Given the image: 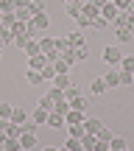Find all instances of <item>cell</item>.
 <instances>
[{"instance_id": "1", "label": "cell", "mask_w": 134, "mask_h": 151, "mask_svg": "<svg viewBox=\"0 0 134 151\" xmlns=\"http://www.w3.org/2000/svg\"><path fill=\"white\" fill-rule=\"evenodd\" d=\"M39 50H42V53L48 56V62H50V65H53V62L59 59V50H56V39H50V37L39 39Z\"/></svg>"}, {"instance_id": "2", "label": "cell", "mask_w": 134, "mask_h": 151, "mask_svg": "<svg viewBox=\"0 0 134 151\" xmlns=\"http://www.w3.org/2000/svg\"><path fill=\"white\" fill-rule=\"evenodd\" d=\"M103 62H106V65H120V62H123V53H120V48H115V45H106V48H103Z\"/></svg>"}, {"instance_id": "3", "label": "cell", "mask_w": 134, "mask_h": 151, "mask_svg": "<svg viewBox=\"0 0 134 151\" xmlns=\"http://www.w3.org/2000/svg\"><path fill=\"white\" fill-rule=\"evenodd\" d=\"M118 14H120V9H118V6L112 3V0H106V3L101 6V17H103V20H109V22H112V20H115Z\"/></svg>"}, {"instance_id": "4", "label": "cell", "mask_w": 134, "mask_h": 151, "mask_svg": "<svg viewBox=\"0 0 134 151\" xmlns=\"http://www.w3.org/2000/svg\"><path fill=\"white\" fill-rule=\"evenodd\" d=\"M81 14L87 17V20H95V17H101V6H95L90 0V3H81Z\"/></svg>"}, {"instance_id": "5", "label": "cell", "mask_w": 134, "mask_h": 151, "mask_svg": "<svg viewBox=\"0 0 134 151\" xmlns=\"http://www.w3.org/2000/svg\"><path fill=\"white\" fill-rule=\"evenodd\" d=\"M45 65H48V56H45V53H37V56L28 59V70H39V73H42Z\"/></svg>"}, {"instance_id": "6", "label": "cell", "mask_w": 134, "mask_h": 151, "mask_svg": "<svg viewBox=\"0 0 134 151\" xmlns=\"http://www.w3.org/2000/svg\"><path fill=\"white\" fill-rule=\"evenodd\" d=\"M81 126H84V132H87V134H98L103 123H101L98 118H84V123H81Z\"/></svg>"}, {"instance_id": "7", "label": "cell", "mask_w": 134, "mask_h": 151, "mask_svg": "<svg viewBox=\"0 0 134 151\" xmlns=\"http://www.w3.org/2000/svg\"><path fill=\"white\" fill-rule=\"evenodd\" d=\"M106 90H109V87H106V81H103V78H92V84H90V92H92L95 98H101Z\"/></svg>"}, {"instance_id": "8", "label": "cell", "mask_w": 134, "mask_h": 151, "mask_svg": "<svg viewBox=\"0 0 134 151\" xmlns=\"http://www.w3.org/2000/svg\"><path fill=\"white\" fill-rule=\"evenodd\" d=\"M20 146H22V151H31L34 146H37V134H31V132H22V134H20Z\"/></svg>"}, {"instance_id": "9", "label": "cell", "mask_w": 134, "mask_h": 151, "mask_svg": "<svg viewBox=\"0 0 134 151\" xmlns=\"http://www.w3.org/2000/svg\"><path fill=\"white\" fill-rule=\"evenodd\" d=\"M22 50H25V56H28V59H31V56H37V53H42V50H39V39H28V42H25V48H22Z\"/></svg>"}, {"instance_id": "10", "label": "cell", "mask_w": 134, "mask_h": 151, "mask_svg": "<svg viewBox=\"0 0 134 151\" xmlns=\"http://www.w3.org/2000/svg\"><path fill=\"white\" fill-rule=\"evenodd\" d=\"M84 118H87L84 112H78V109H70L64 120H67V126H75V123H84Z\"/></svg>"}, {"instance_id": "11", "label": "cell", "mask_w": 134, "mask_h": 151, "mask_svg": "<svg viewBox=\"0 0 134 151\" xmlns=\"http://www.w3.org/2000/svg\"><path fill=\"white\" fill-rule=\"evenodd\" d=\"M95 143H98V137L84 132V137H81V151H95Z\"/></svg>"}, {"instance_id": "12", "label": "cell", "mask_w": 134, "mask_h": 151, "mask_svg": "<svg viewBox=\"0 0 134 151\" xmlns=\"http://www.w3.org/2000/svg\"><path fill=\"white\" fill-rule=\"evenodd\" d=\"M64 123H67V120L62 118L59 112H50V115H48V126H50V129H62Z\"/></svg>"}, {"instance_id": "13", "label": "cell", "mask_w": 134, "mask_h": 151, "mask_svg": "<svg viewBox=\"0 0 134 151\" xmlns=\"http://www.w3.org/2000/svg\"><path fill=\"white\" fill-rule=\"evenodd\" d=\"M34 9V6H31ZM31 9H14V17H17V22H31V17H34V11Z\"/></svg>"}, {"instance_id": "14", "label": "cell", "mask_w": 134, "mask_h": 151, "mask_svg": "<svg viewBox=\"0 0 134 151\" xmlns=\"http://www.w3.org/2000/svg\"><path fill=\"white\" fill-rule=\"evenodd\" d=\"M103 81H106L109 90H112V87H118V84H120V70H109L106 76H103Z\"/></svg>"}, {"instance_id": "15", "label": "cell", "mask_w": 134, "mask_h": 151, "mask_svg": "<svg viewBox=\"0 0 134 151\" xmlns=\"http://www.w3.org/2000/svg\"><path fill=\"white\" fill-rule=\"evenodd\" d=\"M64 11H67V17H75V20H78V17H81V3H78V0L64 3Z\"/></svg>"}, {"instance_id": "16", "label": "cell", "mask_w": 134, "mask_h": 151, "mask_svg": "<svg viewBox=\"0 0 134 151\" xmlns=\"http://www.w3.org/2000/svg\"><path fill=\"white\" fill-rule=\"evenodd\" d=\"M48 115L50 112H45V109H34V115H31V120H34V123H37V126H42V123H48Z\"/></svg>"}, {"instance_id": "17", "label": "cell", "mask_w": 134, "mask_h": 151, "mask_svg": "<svg viewBox=\"0 0 134 151\" xmlns=\"http://www.w3.org/2000/svg\"><path fill=\"white\" fill-rule=\"evenodd\" d=\"M25 78H28V84L39 87V84H42V81H45V76L39 73V70H28V73H25Z\"/></svg>"}, {"instance_id": "18", "label": "cell", "mask_w": 134, "mask_h": 151, "mask_svg": "<svg viewBox=\"0 0 134 151\" xmlns=\"http://www.w3.org/2000/svg\"><path fill=\"white\" fill-rule=\"evenodd\" d=\"M53 112H59L62 118H67V112H70V101H67V98H62V101H56V104H53Z\"/></svg>"}, {"instance_id": "19", "label": "cell", "mask_w": 134, "mask_h": 151, "mask_svg": "<svg viewBox=\"0 0 134 151\" xmlns=\"http://www.w3.org/2000/svg\"><path fill=\"white\" fill-rule=\"evenodd\" d=\"M87 104H90V98H73V101H70V109H78V112H87Z\"/></svg>"}, {"instance_id": "20", "label": "cell", "mask_w": 134, "mask_h": 151, "mask_svg": "<svg viewBox=\"0 0 134 151\" xmlns=\"http://www.w3.org/2000/svg\"><path fill=\"white\" fill-rule=\"evenodd\" d=\"M53 104H56V101L48 95V92H45V95L39 98V109H45V112H53Z\"/></svg>"}, {"instance_id": "21", "label": "cell", "mask_w": 134, "mask_h": 151, "mask_svg": "<svg viewBox=\"0 0 134 151\" xmlns=\"http://www.w3.org/2000/svg\"><path fill=\"white\" fill-rule=\"evenodd\" d=\"M25 120H28V112H25V109H14V112H11V123H25Z\"/></svg>"}, {"instance_id": "22", "label": "cell", "mask_w": 134, "mask_h": 151, "mask_svg": "<svg viewBox=\"0 0 134 151\" xmlns=\"http://www.w3.org/2000/svg\"><path fill=\"white\" fill-rule=\"evenodd\" d=\"M67 45H70V48H81V45H84V37H81L78 31H73V34L67 37Z\"/></svg>"}, {"instance_id": "23", "label": "cell", "mask_w": 134, "mask_h": 151, "mask_svg": "<svg viewBox=\"0 0 134 151\" xmlns=\"http://www.w3.org/2000/svg\"><path fill=\"white\" fill-rule=\"evenodd\" d=\"M115 34H118V42H120V45L131 42V37H134V34L129 31V28H118V31H115Z\"/></svg>"}, {"instance_id": "24", "label": "cell", "mask_w": 134, "mask_h": 151, "mask_svg": "<svg viewBox=\"0 0 134 151\" xmlns=\"http://www.w3.org/2000/svg\"><path fill=\"white\" fill-rule=\"evenodd\" d=\"M53 87L56 90H67L70 87V76H53Z\"/></svg>"}, {"instance_id": "25", "label": "cell", "mask_w": 134, "mask_h": 151, "mask_svg": "<svg viewBox=\"0 0 134 151\" xmlns=\"http://www.w3.org/2000/svg\"><path fill=\"white\" fill-rule=\"evenodd\" d=\"M59 59H62V62H67V65L78 62V59H75V48H67V50H62V53H59Z\"/></svg>"}, {"instance_id": "26", "label": "cell", "mask_w": 134, "mask_h": 151, "mask_svg": "<svg viewBox=\"0 0 134 151\" xmlns=\"http://www.w3.org/2000/svg\"><path fill=\"white\" fill-rule=\"evenodd\" d=\"M109 148H112V151H123V148H126V140H123V137H118V134H112Z\"/></svg>"}, {"instance_id": "27", "label": "cell", "mask_w": 134, "mask_h": 151, "mask_svg": "<svg viewBox=\"0 0 134 151\" xmlns=\"http://www.w3.org/2000/svg\"><path fill=\"white\" fill-rule=\"evenodd\" d=\"M3 151H22L20 137H9V140H6V146H3Z\"/></svg>"}, {"instance_id": "28", "label": "cell", "mask_w": 134, "mask_h": 151, "mask_svg": "<svg viewBox=\"0 0 134 151\" xmlns=\"http://www.w3.org/2000/svg\"><path fill=\"white\" fill-rule=\"evenodd\" d=\"M11 112H14V106L6 104V101H0V118H3V120H11Z\"/></svg>"}, {"instance_id": "29", "label": "cell", "mask_w": 134, "mask_h": 151, "mask_svg": "<svg viewBox=\"0 0 134 151\" xmlns=\"http://www.w3.org/2000/svg\"><path fill=\"white\" fill-rule=\"evenodd\" d=\"M6 134H9V137H20V134H22V126H20V123H11V120H9V126H6Z\"/></svg>"}, {"instance_id": "30", "label": "cell", "mask_w": 134, "mask_h": 151, "mask_svg": "<svg viewBox=\"0 0 134 151\" xmlns=\"http://www.w3.org/2000/svg\"><path fill=\"white\" fill-rule=\"evenodd\" d=\"M120 70H123V73H134V56H123V62H120Z\"/></svg>"}, {"instance_id": "31", "label": "cell", "mask_w": 134, "mask_h": 151, "mask_svg": "<svg viewBox=\"0 0 134 151\" xmlns=\"http://www.w3.org/2000/svg\"><path fill=\"white\" fill-rule=\"evenodd\" d=\"M109 25H112V22L103 20V17H95V20H92V28H95V31H106Z\"/></svg>"}, {"instance_id": "32", "label": "cell", "mask_w": 134, "mask_h": 151, "mask_svg": "<svg viewBox=\"0 0 134 151\" xmlns=\"http://www.w3.org/2000/svg\"><path fill=\"white\" fill-rule=\"evenodd\" d=\"M64 98H67V101H73V98H81V90H78L75 84H70L67 90H64Z\"/></svg>"}, {"instance_id": "33", "label": "cell", "mask_w": 134, "mask_h": 151, "mask_svg": "<svg viewBox=\"0 0 134 151\" xmlns=\"http://www.w3.org/2000/svg\"><path fill=\"white\" fill-rule=\"evenodd\" d=\"M53 67H56V76H67V70H70V65H67V62H62V59H56Z\"/></svg>"}, {"instance_id": "34", "label": "cell", "mask_w": 134, "mask_h": 151, "mask_svg": "<svg viewBox=\"0 0 134 151\" xmlns=\"http://www.w3.org/2000/svg\"><path fill=\"white\" fill-rule=\"evenodd\" d=\"M67 132H70V137H78V140L84 137V126H81V123H75V126H67Z\"/></svg>"}, {"instance_id": "35", "label": "cell", "mask_w": 134, "mask_h": 151, "mask_svg": "<svg viewBox=\"0 0 134 151\" xmlns=\"http://www.w3.org/2000/svg\"><path fill=\"white\" fill-rule=\"evenodd\" d=\"M64 146H67L70 151H81V140H78V137H67Z\"/></svg>"}, {"instance_id": "36", "label": "cell", "mask_w": 134, "mask_h": 151, "mask_svg": "<svg viewBox=\"0 0 134 151\" xmlns=\"http://www.w3.org/2000/svg\"><path fill=\"white\" fill-rule=\"evenodd\" d=\"M75 59H90V45H81V48H75Z\"/></svg>"}, {"instance_id": "37", "label": "cell", "mask_w": 134, "mask_h": 151, "mask_svg": "<svg viewBox=\"0 0 134 151\" xmlns=\"http://www.w3.org/2000/svg\"><path fill=\"white\" fill-rule=\"evenodd\" d=\"M14 9H17V6H14V0H0V11H3V14H11Z\"/></svg>"}, {"instance_id": "38", "label": "cell", "mask_w": 134, "mask_h": 151, "mask_svg": "<svg viewBox=\"0 0 134 151\" xmlns=\"http://www.w3.org/2000/svg\"><path fill=\"white\" fill-rule=\"evenodd\" d=\"M98 140H103V143H109V140H112V132H109V129H103V126H101V132H98Z\"/></svg>"}, {"instance_id": "39", "label": "cell", "mask_w": 134, "mask_h": 151, "mask_svg": "<svg viewBox=\"0 0 134 151\" xmlns=\"http://www.w3.org/2000/svg\"><path fill=\"white\" fill-rule=\"evenodd\" d=\"M120 84H126V87L134 84V73H123V70H120Z\"/></svg>"}, {"instance_id": "40", "label": "cell", "mask_w": 134, "mask_h": 151, "mask_svg": "<svg viewBox=\"0 0 134 151\" xmlns=\"http://www.w3.org/2000/svg\"><path fill=\"white\" fill-rule=\"evenodd\" d=\"M42 76H45V78H53V76H56V67H53V65L48 62V65L42 67Z\"/></svg>"}, {"instance_id": "41", "label": "cell", "mask_w": 134, "mask_h": 151, "mask_svg": "<svg viewBox=\"0 0 134 151\" xmlns=\"http://www.w3.org/2000/svg\"><path fill=\"white\" fill-rule=\"evenodd\" d=\"M112 3L118 6L120 11H129V9H131V0H112Z\"/></svg>"}, {"instance_id": "42", "label": "cell", "mask_w": 134, "mask_h": 151, "mask_svg": "<svg viewBox=\"0 0 134 151\" xmlns=\"http://www.w3.org/2000/svg\"><path fill=\"white\" fill-rule=\"evenodd\" d=\"M14 22H17L14 11H11V14H3V25H6V28H11V25H14Z\"/></svg>"}, {"instance_id": "43", "label": "cell", "mask_w": 134, "mask_h": 151, "mask_svg": "<svg viewBox=\"0 0 134 151\" xmlns=\"http://www.w3.org/2000/svg\"><path fill=\"white\" fill-rule=\"evenodd\" d=\"M70 48V45H67V37H59V39H56V50H59V53H62V50H67Z\"/></svg>"}, {"instance_id": "44", "label": "cell", "mask_w": 134, "mask_h": 151, "mask_svg": "<svg viewBox=\"0 0 134 151\" xmlns=\"http://www.w3.org/2000/svg\"><path fill=\"white\" fill-rule=\"evenodd\" d=\"M78 28H92V20H87V17L81 14V17H78Z\"/></svg>"}, {"instance_id": "45", "label": "cell", "mask_w": 134, "mask_h": 151, "mask_svg": "<svg viewBox=\"0 0 134 151\" xmlns=\"http://www.w3.org/2000/svg\"><path fill=\"white\" fill-rule=\"evenodd\" d=\"M34 129H37L34 120H25V123H22V132H31V134H34Z\"/></svg>"}, {"instance_id": "46", "label": "cell", "mask_w": 134, "mask_h": 151, "mask_svg": "<svg viewBox=\"0 0 134 151\" xmlns=\"http://www.w3.org/2000/svg\"><path fill=\"white\" fill-rule=\"evenodd\" d=\"M95 151H109V143H103V140H98V143H95Z\"/></svg>"}, {"instance_id": "47", "label": "cell", "mask_w": 134, "mask_h": 151, "mask_svg": "<svg viewBox=\"0 0 134 151\" xmlns=\"http://www.w3.org/2000/svg\"><path fill=\"white\" fill-rule=\"evenodd\" d=\"M6 140H9V134H6V132H3V129H0V148H3V146H6Z\"/></svg>"}, {"instance_id": "48", "label": "cell", "mask_w": 134, "mask_h": 151, "mask_svg": "<svg viewBox=\"0 0 134 151\" xmlns=\"http://www.w3.org/2000/svg\"><path fill=\"white\" fill-rule=\"evenodd\" d=\"M42 151H56V148H53V146H45V148H42Z\"/></svg>"}, {"instance_id": "49", "label": "cell", "mask_w": 134, "mask_h": 151, "mask_svg": "<svg viewBox=\"0 0 134 151\" xmlns=\"http://www.w3.org/2000/svg\"><path fill=\"white\" fill-rule=\"evenodd\" d=\"M56 151H70V148H67V146H59V148H56Z\"/></svg>"}, {"instance_id": "50", "label": "cell", "mask_w": 134, "mask_h": 151, "mask_svg": "<svg viewBox=\"0 0 134 151\" xmlns=\"http://www.w3.org/2000/svg\"><path fill=\"white\" fill-rule=\"evenodd\" d=\"M0 50H3V39H0Z\"/></svg>"}, {"instance_id": "51", "label": "cell", "mask_w": 134, "mask_h": 151, "mask_svg": "<svg viewBox=\"0 0 134 151\" xmlns=\"http://www.w3.org/2000/svg\"><path fill=\"white\" fill-rule=\"evenodd\" d=\"M64 3H73V0H64Z\"/></svg>"}, {"instance_id": "52", "label": "cell", "mask_w": 134, "mask_h": 151, "mask_svg": "<svg viewBox=\"0 0 134 151\" xmlns=\"http://www.w3.org/2000/svg\"><path fill=\"white\" fill-rule=\"evenodd\" d=\"M31 3H39V0H31Z\"/></svg>"}, {"instance_id": "53", "label": "cell", "mask_w": 134, "mask_h": 151, "mask_svg": "<svg viewBox=\"0 0 134 151\" xmlns=\"http://www.w3.org/2000/svg\"><path fill=\"white\" fill-rule=\"evenodd\" d=\"M0 59H3V53H0Z\"/></svg>"}, {"instance_id": "54", "label": "cell", "mask_w": 134, "mask_h": 151, "mask_svg": "<svg viewBox=\"0 0 134 151\" xmlns=\"http://www.w3.org/2000/svg\"><path fill=\"white\" fill-rule=\"evenodd\" d=\"M123 151H129V148H123Z\"/></svg>"}, {"instance_id": "55", "label": "cell", "mask_w": 134, "mask_h": 151, "mask_svg": "<svg viewBox=\"0 0 134 151\" xmlns=\"http://www.w3.org/2000/svg\"><path fill=\"white\" fill-rule=\"evenodd\" d=\"M109 151H112V148H109Z\"/></svg>"}]
</instances>
